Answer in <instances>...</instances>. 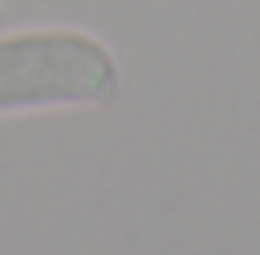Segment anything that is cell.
I'll use <instances>...</instances> for the list:
<instances>
[{"label":"cell","instance_id":"obj_1","mask_svg":"<svg viewBox=\"0 0 260 255\" xmlns=\"http://www.w3.org/2000/svg\"><path fill=\"white\" fill-rule=\"evenodd\" d=\"M123 91L110 41L87 27L0 32V114L101 110Z\"/></svg>","mask_w":260,"mask_h":255},{"label":"cell","instance_id":"obj_2","mask_svg":"<svg viewBox=\"0 0 260 255\" xmlns=\"http://www.w3.org/2000/svg\"><path fill=\"white\" fill-rule=\"evenodd\" d=\"M0 23H5V14H0Z\"/></svg>","mask_w":260,"mask_h":255}]
</instances>
